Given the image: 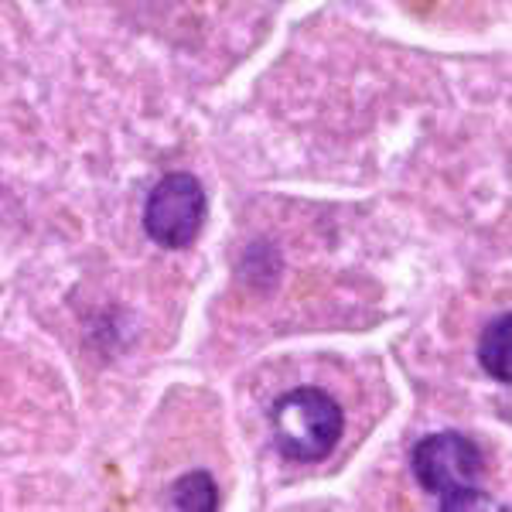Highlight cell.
I'll use <instances>...</instances> for the list:
<instances>
[{"instance_id":"obj_1","label":"cell","mask_w":512,"mask_h":512,"mask_svg":"<svg viewBox=\"0 0 512 512\" xmlns=\"http://www.w3.org/2000/svg\"><path fill=\"white\" fill-rule=\"evenodd\" d=\"M410 468L420 489L431 492L444 512H472V509H502L478 489V475L485 468L482 448L468 434L441 431L414 444Z\"/></svg>"},{"instance_id":"obj_2","label":"cell","mask_w":512,"mask_h":512,"mask_svg":"<svg viewBox=\"0 0 512 512\" xmlns=\"http://www.w3.org/2000/svg\"><path fill=\"white\" fill-rule=\"evenodd\" d=\"M270 427H274V444L284 458L311 465V461H325L342 441L345 414L332 393L318 386H297L274 400Z\"/></svg>"},{"instance_id":"obj_3","label":"cell","mask_w":512,"mask_h":512,"mask_svg":"<svg viewBox=\"0 0 512 512\" xmlns=\"http://www.w3.org/2000/svg\"><path fill=\"white\" fill-rule=\"evenodd\" d=\"M209 216V195L188 171H171L144 202V229L164 250H188Z\"/></svg>"},{"instance_id":"obj_4","label":"cell","mask_w":512,"mask_h":512,"mask_svg":"<svg viewBox=\"0 0 512 512\" xmlns=\"http://www.w3.org/2000/svg\"><path fill=\"white\" fill-rule=\"evenodd\" d=\"M509 332H512V318L509 311L495 315L482 332V342H478V362L492 379H499L502 386L512 383V369H509Z\"/></svg>"},{"instance_id":"obj_5","label":"cell","mask_w":512,"mask_h":512,"mask_svg":"<svg viewBox=\"0 0 512 512\" xmlns=\"http://www.w3.org/2000/svg\"><path fill=\"white\" fill-rule=\"evenodd\" d=\"M171 506L188 512H212L219 506V492L209 472H188L181 475L171 489Z\"/></svg>"}]
</instances>
